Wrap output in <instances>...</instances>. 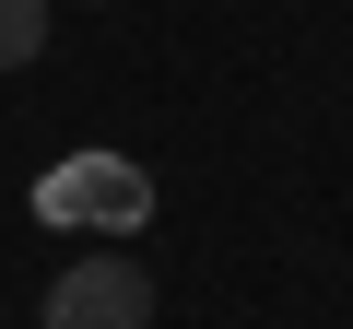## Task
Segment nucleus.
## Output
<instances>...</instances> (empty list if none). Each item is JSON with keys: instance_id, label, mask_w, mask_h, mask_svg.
Instances as JSON below:
<instances>
[{"instance_id": "obj_4", "label": "nucleus", "mask_w": 353, "mask_h": 329, "mask_svg": "<svg viewBox=\"0 0 353 329\" xmlns=\"http://www.w3.org/2000/svg\"><path fill=\"white\" fill-rule=\"evenodd\" d=\"M94 12H106V0H94Z\"/></svg>"}, {"instance_id": "obj_3", "label": "nucleus", "mask_w": 353, "mask_h": 329, "mask_svg": "<svg viewBox=\"0 0 353 329\" xmlns=\"http://www.w3.org/2000/svg\"><path fill=\"white\" fill-rule=\"evenodd\" d=\"M48 12L59 0H0V71H36L48 59Z\"/></svg>"}, {"instance_id": "obj_2", "label": "nucleus", "mask_w": 353, "mask_h": 329, "mask_svg": "<svg viewBox=\"0 0 353 329\" xmlns=\"http://www.w3.org/2000/svg\"><path fill=\"white\" fill-rule=\"evenodd\" d=\"M36 200H48L59 224H141V212H153V177L118 164V153H83V164H59Z\"/></svg>"}, {"instance_id": "obj_1", "label": "nucleus", "mask_w": 353, "mask_h": 329, "mask_svg": "<svg viewBox=\"0 0 353 329\" xmlns=\"http://www.w3.org/2000/svg\"><path fill=\"white\" fill-rule=\"evenodd\" d=\"M36 329H153V270L130 247H83L48 294H36Z\"/></svg>"}]
</instances>
